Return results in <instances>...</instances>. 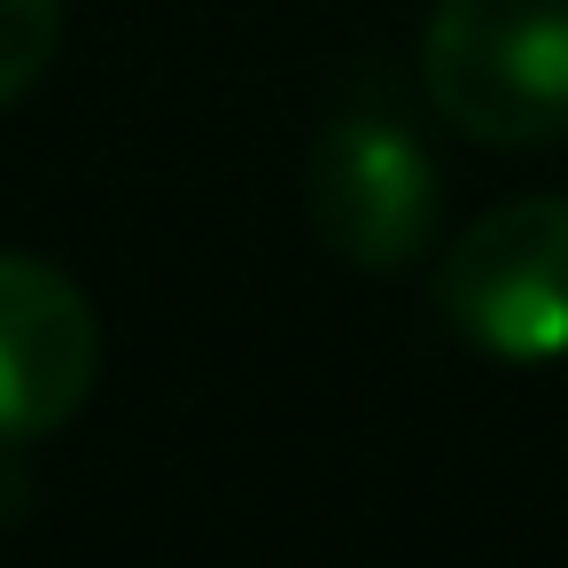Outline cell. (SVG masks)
I'll list each match as a JSON object with an SVG mask.
<instances>
[{
	"instance_id": "obj_1",
	"label": "cell",
	"mask_w": 568,
	"mask_h": 568,
	"mask_svg": "<svg viewBox=\"0 0 568 568\" xmlns=\"http://www.w3.org/2000/svg\"><path fill=\"white\" fill-rule=\"evenodd\" d=\"M420 79L483 149L568 141V0H436Z\"/></svg>"
},
{
	"instance_id": "obj_2",
	"label": "cell",
	"mask_w": 568,
	"mask_h": 568,
	"mask_svg": "<svg viewBox=\"0 0 568 568\" xmlns=\"http://www.w3.org/2000/svg\"><path fill=\"white\" fill-rule=\"evenodd\" d=\"M436 312L483 358H568V195H521L483 211L436 265Z\"/></svg>"
},
{
	"instance_id": "obj_3",
	"label": "cell",
	"mask_w": 568,
	"mask_h": 568,
	"mask_svg": "<svg viewBox=\"0 0 568 568\" xmlns=\"http://www.w3.org/2000/svg\"><path fill=\"white\" fill-rule=\"evenodd\" d=\"M312 234L358 273H405L436 242V164L428 149L374 110L335 118L304 164Z\"/></svg>"
},
{
	"instance_id": "obj_4",
	"label": "cell",
	"mask_w": 568,
	"mask_h": 568,
	"mask_svg": "<svg viewBox=\"0 0 568 568\" xmlns=\"http://www.w3.org/2000/svg\"><path fill=\"white\" fill-rule=\"evenodd\" d=\"M102 374V327L79 281L48 257L0 250V444L63 428Z\"/></svg>"
},
{
	"instance_id": "obj_5",
	"label": "cell",
	"mask_w": 568,
	"mask_h": 568,
	"mask_svg": "<svg viewBox=\"0 0 568 568\" xmlns=\"http://www.w3.org/2000/svg\"><path fill=\"white\" fill-rule=\"evenodd\" d=\"M63 40V0H0V110L32 94Z\"/></svg>"
}]
</instances>
